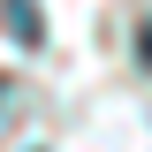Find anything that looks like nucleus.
Instances as JSON below:
<instances>
[{"label": "nucleus", "mask_w": 152, "mask_h": 152, "mask_svg": "<svg viewBox=\"0 0 152 152\" xmlns=\"http://www.w3.org/2000/svg\"><path fill=\"white\" fill-rule=\"evenodd\" d=\"M8 38L15 46H38V0H8Z\"/></svg>", "instance_id": "obj_1"}, {"label": "nucleus", "mask_w": 152, "mask_h": 152, "mask_svg": "<svg viewBox=\"0 0 152 152\" xmlns=\"http://www.w3.org/2000/svg\"><path fill=\"white\" fill-rule=\"evenodd\" d=\"M137 53H145V69H152V23H145V38H137Z\"/></svg>", "instance_id": "obj_2"}]
</instances>
